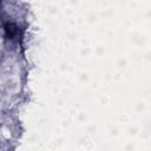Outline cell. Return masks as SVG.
I'll return each instance as SVG.
<instances>
[{"mask_svg":"<svg viewBox=\"0 0 151 151\" xmlns=\"http://www.w3.org/2000/svg\"><path fill=\"white\" fill-rule=\"evenodd\" d=\"M5 32H6L7 38L12 39V38L18 33V27H17L14 24H12V22H7V24L5 25Z\"/></svg>","mask_w":151,"mask_h":151,"instance_id":"1","label":"cell"}]
</instances>
